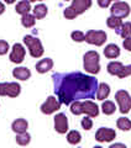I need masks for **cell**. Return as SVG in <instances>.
<instances>
[{
	"label": "cell",
	"instance_id": "27",
	"mask_svg": "<svg viewBox=\"0 0 131 148\" xmlns=\"http://www.w3.org/2000/svg\"><path fill=\"white\" fill-rule=\"evenodd\" d=\"M118 127L123 131H129V130H131V121L126 117H120L118 120Z\"/></svg>",
	"mask_w": 131,
	"mask_h": 148
},
{
	"label": "cell",
	"instance_id": "39",
	"mask_svg": "<svg viewBox=\"0 0 131 148\" xmlns=\"http://www.w3.org/2000/svg\"><path fill=\"white\" fill-rule=\"evenodd\" d=\"M66 1H68V0H66Z\"/></svg>",
	"mask_w": 131,
	"mask_h": 148
},
{
	"label": "cell",
	"instance_id": "19",
	"mask_svg": "<svg viewBox=\"0 0 131 148\" xmlns=\"http://www.w3.org/2000/svg\"><path fill=\"white\" fill-rule=\"evenodd\" d=\"M16 12L20 14V15H26V14H29V11L31 10V6H30V3L27 1V0H22L16 5Z\"/></svg>",
	"mask_w": 131,
	"mask_h": 148
},
{
	"label": "cell",
	"instance_id": "28",
	"mask_svg": "<svg viewBox=\"0 0 131 148\" xmlns=\"http://www.w3.org/2000/svg\"><path fill=\"white\" fill-rule=\"evenodd\" d=\"M121 31H120V35L124 37V38H129L131 37V24L130 22H125V24L121 25Z\"/></svg>",
	"mask_w": 131,
	"mask_h": 148
},
{
	"label": "cell",
	"instance_id": "35",
	"mask_svg": "<svg viewBox=\"0 0 131 148\" xmlns=\"http://www.w3.org/2000/svg\"><path fill=\"white\" fill-rule=\"evenodd\" d=\"M4 11H5V6H4V4H3V3H0V15H1Z\"/></svg>",
	"mask_w": 131,
	"mask_h": 148
},
{
	"label": "cell",
	"instance_id": "34",
	"mask_svg": "<svg viewBox=\"0 0 131 148\" xmlns=\"http://www.w3.org/2000/svg\"><path fill=\"white\" fill-rule=\"evenodd\" d=\"M110 1L111 0H98V4H99V6H101V8H108Z\"/></svg>",
	"mask_w": 131,
	"mask_h": 148
},
{
	"label": "cell",
	"instance_id": "33",
	"mask_svg": "<svg viewBox=\"0 0 131 148\" xmlns=\"http://www.w3.org/2000/svg\"><path fill=\"white\" fill-rule=\"evenodd\" d=\"M124 47L126 48V49H129L130 52H131V37H129V38H125V41H124Z\"/></svg>",
	"mask_w": 131,
	"mask_h": 148
},
{
	"label": "cell",
	"instance_id": "25",
	"mask_svg": "<svg viewBox=\"0 0 131 148\" xmlns=\"http://www.w3.org/2000/svg\"><path fill=\"white\" fill-rule=\"evenodd\" d=\"M21 24H22V26H24V27H32L35 25V16L30 15V14L22 15Z\"/></svg>",
	"mask_w": 131,
	"mask_h": 148
},
{
	"label": "cell",
	"instance_id": "32",
	"mask_svg": "<svg viewBox=\"0 0 131 148\" xmlns=\"http://www.w3.org/2000/svg\"><path fill=\"white\" fill-rule=\"evenodd\" d=\"M82 126L84 130H90L92 126H93V122H92V120L89 117H85V119H83L82 120Z\"/></svg>",
	"mask_w": 131,
	"mask_h": 148
},
{
	"label": "cell",
	"instance_id": "16",
	"mask_svg": "<svg viewBox=\"0 0 131 148\" xmlns=\"http://www.w3.org/2000/svg\"><path fill=\"white\" fill-rule=\"evenodd\" d=\"M27 126H29V123H27L26 120L24 119H17L16 121L12 122V131L16 132V133H22V132H26L27 130Z\"/></svg>",
	"mask_w": 131,
	"mask_h": 148
},
{
	"label": "cell",
	"instance_id": "29",
	"mask_svg": "<svg viewBox=\"0 0 131 148\" xmlns=\"http://www.w3.org/2000/svg\"><path fill=\"white\" fill-rule=\"evenodd\" d=\"M72 40L76 41V42H83V41H85V35L83 34L81 31H74L72 32Z\"/></svg>",
	"mask_w": 131,
	"mask_h": 148
},
{
	"label": "cell",
	"instance_id": "11",
	"mask_svg": "<svg viewBox=\"0 0 131 148\" xmlns=\"http://www.w3.org/2000/svg\"><path fill=\"white\" fill-rule=\"evenodd\" d=\"M116 137V132L111 128H104L101 127L95 133V140L98 142H110Z\"/></svg>",
	"mask_w": 131,
	"mask_h": 148
},
{
	"label": "cell",
	"instance_id": "26",
	"mask_svg": "<svg viewBox=\"0 0 131 148\" xmlns=\"http://www.w3.org/2000/svg\"><path fill=\"white\" fill-rule=\"evenodd\" d=\"M101 109H103V112L105 115H111V114L115 112V105H114L113 101H105V103H103Z\"/></svg>",
	"mask_w": 131,
	"mask_h": 148
},
{
	"label": "cell",
	"instance_id": "2",
	"mask_svg": "<svg viewBox=\"0 0 131 148\" xmlns=\"http://www.w3.org/2000/svg\"><path fill=\"white\" fill-rule=\"evenodd\" d=\"M71 112L73 115H81V114H87L90 117H95L99 115V109H98L97 104L92 103V101H73L71 105Z\"/></svg>",
	"mask_w": 131,
	"mask_h": 148
},
{
	"label": "cell",
	"instance_id": "13",
	"mask_svg": "<svg viewBox=\"0 0 131 148\" xmlns=\"http://www.w3.org/2000/svg\"><path fill=\"white\" fill-rule=\"evenodd\" d=\"M24 57H25V48L22 47V45L20 43L14 45L12 51L10 53V61L12 63H21L24 61Z\"/></svg>",
	"mask_w": 131,
	"mask_h": 148
},
{
	"label": "cell",
	"instance_id": "14",
	"mask_svg": "<svg viewBox=\"0 0 131 148\" xmlns=\"http://www.w3.org/2000/svg\"><path fill=\"white\" fill-rule=\"evenodd\" d=\"M12 75L16 78V79H20V80H27L29 78L31 77V72L29 71L27 68L25 67H20V68H16L12 71Z\"/></svg>",
	"mask_w": 131,
	"mask_h": 148
},
{
	"label": "cell",
	"instance_id": "24",
	"mask_svg": "<svg viewBox=\"0 0 131 148\" xmlns=\"http://www.w3.org/2000/svg\"><path fill=\"white\" fill-rule=\"evenodd\" d=\"M30 135L29 133H26V132H22V133H17V136H16V142L19 143V145H21V146H26V145H29L30 143Z\"/></svg>",
	"mask_w": 131,
	"mask_h": 148
},
{
	"label": "cell",
	"instance_id": "10",
	"mask_svg": "<svg viewBox=\"0 0 131 148\" xmlns=\"http://www.w3.org/2000/svg\"><path fill=\"white\" fill-rule=\"evenodd\" d=\"M111 15L116 16V17H120V18H124L126 17L130 14V6L129 4L123 3V1H116L113 6H111Z\"/></svg>",
	"mask_w": 131,
	"mask_h": 148
},
{
	"label": "cell",
	"instance_id": "36",
	"mask_svg": "<svg viewBox=\"0 0 131 148\" xmlns=\"http://www.w3.org/2000/svg\"><path fill=\"white\" fill-rule=\"evenodd\" d=\"M114 147H125V145H121V143H116V145H111V148Z\"/></svg>",
	"mask_w": 131,
	"mask_h": 148
},
{
	"label": "cell",
	"instance_id": "22",
	"mask_svg": "<svg viewBox=\"0 0 131 148\" xmlns=\"http://www.w3.org/2000/svg\"><path fill=\"white\" fill-rule=\"evenodd\" d=\"M123 67H124L123 63H120V62H111L108 66V72L110 74H113V75H118L120 71L123 69Z\"/></svg>",
	"mask_w": 131,
	"mask_h": 148
},
{
	"label": "cell",
	"instance_id": "21",
	"mask_svg": "<svg viewBox=\"0 0 131 148\" xmlns=\"http://www.w3.org/2000/svg\"><path fill=\"white\" fill-rule=\"evenodd\" d=\"M106 24H108V26H109L110 29L118 30V29H120V27H121L123 22H121V18H120V17H116V16H113V15H111V16L106 20Z\"/></svg>",
	"mask_w": 131,
	"mask_h": 148
},
{
	"label": "cell",
	"instance_id": "31",
	"mask_svg": "<svg viewBox=\"0 0 131 148\" xmlns=\"http://www.w3.org/2000/svg\"><path fill=\"white\" fill-rule=\"evenodd\" d=\"M8 51H9V43L6 42V41L0 40V56L5 54Z\"/></svg>",
	"mask_w": 131,
	"mask_h": 148
},
{
	"label": "cell",
	"instance_id": "40",
	"mask_svg": "<svg viewBox=\"0 0 131 148\" xmlns=\"http://www.w3.org/2000/svg\"><path fill=\"white\" fill-rule=\"evenodd\" d=\"M114 1H115V0H114Z\"/></svg>",
	"mask_w": 131,
	"mask_h": 148
},
{
	"label": "cell",
	"instance_id": "9",
	"mask_svg": "<svg viewBox=\"0 0 131 148\" xmlns=\"http://www.w3.org/2000/svg\"><path fill=\"white\" fill-rule=\"evenodd\" d=\"M20 94V85L17 83H3L0 84V95H8L16 98Z\"/></svg>",
	"mask_w": 131,
	"mask_h": 148
},
{
	"label": "cell",
	"instance_id": "7",
	"mask_svg": "<svg viewBox=\"0 0 131 148\" xmlns=\"http://www.w3.org/2000/svg\"><path fill=\"white\" fill-rule=\"evenodd\" d=\"M85 41L90 45L101 46L106 41V34L104 31H95L90 30L85 34Z\"/></svg>",
	"mask_w": 131,
	"mask_h": 148
},
{
	"label": "cell",
	"instance_id": "3",
	"mask_svg": "<svg viewBox=\"0 0 131 148\" xmlns=\"http://www.w3.org/2000/svg\"><path fill=\"white\" fill-rule=\"evenodd\" d=\"M90 6H92V0H73L72 5L66 9L63 15L64 17L72 20V18H76L78 15H81L85 10H88Z\"/></svg>",
	"mask_w": 131,
	"mask_h": 148
},
{
	"label": "cell",
	"instance_id": "17",
	"mask_svg": "<svg viewBox=\"0 0 131 148\" xmlns=\"http://www.w3.org/2000/svg\"><path fill=\"white\" fill-rule=\"evenodd\" d=\"M109 94H110L109 85L105 84V83H101V84L98 86V89H97V98H98V100L106 99L108 96H109Z\"/></svg>",
	"mask_w": 131,
	"mask_h": 148
},
{
	"label": "cell",
	"instance_id": "38",
	"mask_svg": "<svg viewBox=\"0 0 131 148\" xmlns=\"http://www.w3.org/2000/svg\"><path fill=\"white\" fill-rule=\"evenodd\" d=\"M36 1H41V0H36Z\"/></svg>",
	"mask_w": 131,
	"mask_h": 148
},
{
	"label": "cell",
	"instance_id": "18",
	"mask_svg": "<svg viewBox=\"0 0 131 148\" xmlns=\"http://www.w3.org/2000/svg\"><path fill=\"white\" fill-rule=\"evenodd\" d=\"M104 54H105V57H108V58H116V57H119V54H120V49H119L118 46L109 45V46H106L105 47Z\"/></svg>",
	"mask_w": 131,
	"mask_h": 148
},
{
	"label": "cell",
	"instance_id": "20",
	"mask_svg": "<svg viewBox=\"0 0 131 148\" xmlns=\"http://www.w3.org/2000/svg\"><path fill=\"white\" fill-rule=\"evenodd\" d=\"M47 15V6L43 5V4H40V5L35 6L34 9V16L36 18H43Z\"/></svg>",
	"mask_w": 131,
	"mask_h": 148
},
{
	"label": "cell",
	"instance_id": "6",
	"mask_svg": "<svg viewBox=\"0 0 131 148\" xmlns=\"http://www.w3.org/2000/svg\"><path fill=\"white\" fill-rule=\"evenodd\" d=\"M115 99L118 101V104L120 106V111L123 114L129 112L131 110V96L129 95L128 91L125 90H119L115 94Z\"/></svg>",
	"mask_w": 131,
	"mask_h": 148
},
{
	"label": "cell",
	"instance_id": "12",
	"mask_svg": "<svg viewBox=\"0 0 131 148\" xmlns=\"http://www.w3.org/2000/svg\"><path fill=\"white\" fill-rule=\"evenodd\" d=\"M54 128L58 133H66L68 131V119L64 114H58L54 117Z\"/></svg>",
	"mask_w": 131,
	"mask_h": 148
},
{
	"label": "cell",
	"instance_id": "37",
	"mask_svg": "<svg viewBox=\"0 0 131 148\" xmlns=\"http://www.w3.org/2000/svg\"><path fill=\"white\" fill-rule=\"evenodd\" d=\"M4 1H5L6 4H12V3H15L16 0H4Z\"/></svg>",
	"mask_w": 131,
	"mask_h": 148
},
{
	"label": "cell",
	"instance_id": "23",
	"mask_svg": "<svg viewBox=\"0 0 131 148\" xmlns=\"http://www.w3.org/2000/svg\"><path fill=\"white\" fill-rule=\"evenodd\" d=\"M67 140L71 145H78L81 142V133L78 131H71L67 135Z\"/></svg>",
	"mask_w": 131,
	"mask_h": 148
},
{
	"label": "cell",
	"instance_id": "15",
	"mask_svg": "<svg viewBox=\"0 0 131 148\" xmlns=\"http://www.w3.org/2000/svg\"><path fill=\"white\" fill-rule=\"evenodd\" d=\"M52 66H53L52 59L46 58V59H42V61H40L36 64V69L39 73H46V72H48L50 69H52Z\"/></svg>",
	"mask_w": 131,
	"mask_h": 148
},
{
	"label": "cell",
	"instance_id": "8",
	"mask_svg": "<svg viewBox=\"0 0 131 148\" xmlns=\"http://www.w3.org/2000/svg\"><path fill=\"white\" fill-rule=\"evenodd\" d=\"M59 108H61V101L56 98V96H48L46 103L42 104L41 111L46 115H51V114H53L54 111L59 110Z\"/></svg>",
	"mask_w": 131,
	"mask_h": 148
},
{
	"label": "cell",
	"instance_id": "5",
	"mask_svg": "<svg viewBox=\"0 0 131 148\" xmlns=\"http://www.w3.org/2000/svg\"><path fill=\"white\" fill-rule=\"evenodd\" d=\"M24 42L30 49V54L34 58H40L43 54V47L41 45V41L39 38H36L34 36H25L24 37Z\"/></svg>",
	"mask_w": 131,
	"mask_h": 148
},
{
	"label": "cell",
	"instance_id": "4",
	"mask_svg": "<svg viewBox=\"0 0 131 148\" xmlns=\"http://www.w3.org/2000/svg\"><path fill=\"white\" fill-rule=\"evenodd\" d=\"M84 69L92 74L99 73V53L95 51H89L84 54Z\"/></svg>",
	"mask_w": 131,
	"mask_h": 148
},
{
	"label": "cell",
	"instance_id": "30",
	"mask_svg": "<svg viewBox=\"0 0 131 148\" xmlns=\"http://www.w3.org/2000/svg\"><path fill=\"white\" fill-rule=\"evenodd\" d=\"M128 75H131V64L130 66H126V67H123V69L120 71V73L118 74L119 78H125Z\"/></svg>",
	"mask_w": 131,
	"mask_h": 148
},
{
	"label": "cell",
	"instance_id": "1",
	"mask_svg": "<svg viewBox=\"0 0 131 148\" xmlns=\"http://www.w3.org/2000/svg\"><path fill=\"white\" fill-rule=\"evenodd\" d=\"M54 90L61 103L72 104L79 99H92L98 89L95 78L84 75L82 73H71L66 75H53Z\"/></svg>",
	"mask_w": 131,
	"mask_h": 148
}]
</instances>
